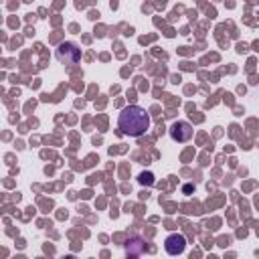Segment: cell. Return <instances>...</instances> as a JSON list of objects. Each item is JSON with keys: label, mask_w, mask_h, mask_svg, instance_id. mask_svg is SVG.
Returning a JSON list of instances; mask_svg holds the SVG:
<instances>
[{"label": "cell", "mask_w": 259, "mask_h": 259, "mask_svg": "<svg viewBox=\"0 0 259 259\" xmlns=\"http://www.w3.org/2000/svg\"><path fill=\"white\" fill-rule=\"evenodd\" d=\"M150 113L140 105H127L117 117V130L123 136L140 138L150 130Z\"/></svg>", "instance_id": "1"}, {"label": "cell", "mask_w": 259, "mask_h": 259, "mask_svg": "<svg viewBox=\"0 0 259 259\" xmlns=\"http://www.w3.org/2000/svg\"><path fill=\"white\" fill-rule=\"evenodd\" d=\"M57 59L65 65H77L79 59H81V51L77 45L73 42H63L59 49H57Z\"/></svg>", "instance_id": "2"}, {"label": "cell", "mask_w": 259, "mask_h": 259, "mask_svg": "<svg viewBox=\"0 0 259 259\" xmlns=\"http://www.w3.org/2000/svg\"><path fill=\"white\" fill-rule=\"evenodd\" d=\"M170 136L174 142H188L192 138V125L188 121H174L170 127Z\"/></svg>", "instance_id": "3"}, {"label": "cell", "mask_w": 259, "mask_h": 259, "mask_svg": "<svg viewBox=\"0 0 259 259\" xmlns=\"http://www.w3.org/2000/svg\"><path fill=\"white\" fill-rule=\"evenodd\" d=\"M164 247H166V251H168L170 255H180V253L184 251V247H186V239H184L182 235H178V233L168 235L166 241H164Z\"/></svg>", "instance_id": "4"}]
</instances>
